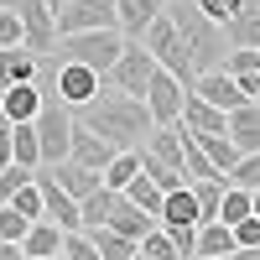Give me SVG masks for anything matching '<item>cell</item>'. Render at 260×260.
<instances>
[{
	"mask_svg": "<svg viewBox=\"0 0 260 260\" xmlns=\"http://www.w3.org/2000/svg\"><path fill=\"white\" fill-rule=\"evenodd\" d=\"M73 120L83 130H94V136L104 146H115V151H136L146 136H151V115H146V104L141 99H130V94H94L89 104H78Z\"/></svg>",
	"mask_w": 260,
	"mask_h": 260,
	"instance_id": "1",
	"label": "cell"
},
{
	"mask_svg": "<svg viewBox=\"0 0 260 260\" xmlns=\"http://www.w3.org/2000/svg\"><path fill=\"white\" fill-rule=\"evenodd\" d=\"M125 47V37L120 31H73V37H57V47H52V62H78V68H89V73H110L115 68V57Z\"/></svg>",
	"mask_w": 260,
	"mask_h": 260,
	"instance_id": "2",
	"label": "cell"
},
{
	"mask_svg": "<svg viewBox=\"0 0 260 260\" xmlns=\"http://www.w3.org/2000/svg\"><path fill=\"white\" fill-rule=\"evenodd\" d=\"M31 130H37V156H42V167H57L62 156H68V136H73V110H68V104H57L52 94H42V110H37Z\"/></svg>",
	"mask_w": 260,
	"mask_h": 260,
	"instance_id": "3",
	"label": "cell"
},
{
	"mask_svg": "<svg viewBox=\"0 0 260 260\" xmlns=\"http://www.w3.org/2000/svg\"><path fill=\"white\" fill-rule=\"evenodd\" d=\"M57 37L73 31H115V0H47Z\"/></svg>",
	"mask_w": 260,
	"mask_h": 260,
	"instance_id": "4",
	"label": "cell"
},
{
	"mask_svg": "<svg viewBox=\"0 0 260 260\" xmlns=\"http://www.w3.org/2000/svg\"><path fill=\"white\" fill-rule=\"evenodd\" d=\"M16 21H21V52H31L37 62H47L52 47H57L52 6L47 0H16Z\"/></svg>",
	"mask_w": 260,
	"mask_h": 260,
	"instance_id": "5",
	"label": "cell"
},
{
	"mask_svg": "<svg viewBox=\"0 0 260 260\" xmlns=\"http://www.w3.org/2000/svg\"><path fill=\"white\" fill-rule=\"evenodd\" d=\"M151 73H156V62L141 52V42H125V47H120V57H115V68L104 73V83H110L115 94L141 99V94H146V83H151Z\"/></svg>",
	"mask_w": 260,
	"mask_h": 260,
	"instance_id": "6",
	"label": "cell"
},
{
	"mask_svg": "<svg viewBox=\"0 0 260 260\" xmlns=\"http://www.w3.org/2000/svg\"><path fill=\"white\" fill-rule=\"evenodd\" d=\"M31 182H37V192H42V224H52V229H62V234H78L83 229V219H78V203L62 192L52 177H47V167H37L31 172Z\"/></svg>",
	"mask_w": 260,
	"mask_h": 260,
	"instance_id": "7",
	"label": "cell"
},
{
	"mask_svg": "<svg viewBox=\"0 0 260 260\" xmlns=\"http://www.w3.org/2000/svg\"><path fill=\"white\" fill-rule=\"evenodd\" d=\"M182 99H187V89H182V83H172V78H167L161 68L151 73L146 94H141V104H146L151 125H177V115H182Z\"/></svg>",
	"mask_w": 260,
	"mask_h": 260,
	"instance_id": "8",
	"label": "cell"
},
{
	"mask_svg": "<svg viewBox=\"0 0 260 260\" xmlns=\"http://www.w3.org/2000/svg\"><path fill=\"white\" fill-rule=\"evenodd\" d=\"M99 229H115L120 240H130V245H141L151 229H156V219H151V213H141L136 203H125L120 192H115V203H110V213H104V224Z\"/></svg>",
	"mask_w": 260,
	"mask_h": 260,
	"instance_id": "9",
	"label": "cell"
},
{
	"mask_svg": "<svg viewBox=\"0 0 260 260\" xmlns=\"http://www.w3.org/2000/svg\"><path fill=\"white\" fill-rule=\"evenodd\" d=\"M167 11V0H115V31L125 42H141V31Z\"/></svg>",
	"mask_w": 260,
	"mask_h": 260,
	"instance_id": "10",
	"label": "cell"
},
{
	"mask_svg": "<svg viewBox=\"0 0 260 260\" xmlns=\"http://www.w3.org/2000/svg\"><path fill=\"white\" fill-rule=\"evenodd\" d=\"M187 94H198L203 104H213V110H219V115H229V110H240V89H234V78L224 73V68H213V73H198V78H192V89Z\"/></svg>",
	"mask_w": 260,
	"mask_h": 260,
	"instance_id": "11",
	"label": "cell"
},
{
	"mask_svg": "<svg viewBox=\"0 0 260 260\" xmlns=\"http://www.w3.org/2000/svg\"><path fill=\"white\" fill-rule=\"evenodd\" d=\"M224 136H229V146L240 151V156L260 151V104H240V110H229V115H224Z\"/></svg>",
	"mask_w": 260,
	"mask_h": 260,
	"instance_id": "12",
	"label": "cell"
},
{
	"mask_svg": "<svg viewBox=\"0 0 260 260\" xmlns=\"http://www.w3.org/2000/svg\"><path fill=\"white\" fill-rule=\"evenodd\" d=\"M42 110V89L37 83H16V89L0 94V125H31Z\"/></svg>",
	"mask_w": 260,
	"mask_h": 260,
	"instance_id": "13",
	"label": "cell"
},
{
	"mask_svg": "<svg viewBox=\"0 0 260 260\" xmlns=\"http://www.w3.org/2000/svg\"><path fill=\"white\" fill-rule=\"evenodd\" d=\"M110 156H115V146H104L94 130H83V125L73 120V136H68V161L89 167V172H104V167H110Z\"/></svg>",
	"mask_w": 260,
	"mask_h": 260,
	"instance_id": "14",
	"label": "cell"
},
{
	"mask_svg": "<svg viewBox=\"0 0 260 260\" xmlns=\"http://www.w3.org/2000/svg\"><path fill=\"white\" fill-rule=\"evenodd\" d=\"M219 31H224V47H260V6H255V0H245V6L234 11Z\"/></svg>",
	"mask_w": 260,
	"mask_h": 260,
	"instance_id": "15",
	"label": "cell"
},
{
	"mask_svg": "<svg viewBox=\"0 0 260 260\" xmlns=\"http://www.w3.org/2000/svg\"><path fill=\"white\" fill-rule=\"evenodd\" d=\"M47 177L62 187V192H68V198L73 203H83V198H89V192L99 187V172H89V167H78V161H68V156H62L57 167H47Z\"/></svg>",
	"mask_w": 260,
	"mask_h": 260,
	"instance_id": "16",
	"label": "cell"
},
{
	"mask_svg": "<svg viewBox=\"0 0 260 260\" xmlns=\"http://www.w3.org/2000/svg\"><path fill=\"white\" fill-rule=\"evenodd\" d=\"M177 125L187 130V136H224V115L213 110V104H203L198 94H187V99H182V115H177Z\"/></svg>",
	"mask_w": 260,
	"mask_h": 260,
	"instance_id": "17",
	"label": "cell"
},
{
	"mask_svg": "<svg viewBox=\"0 0 260 260\" xmlns=\"http://www.w3.org/2000/svg\"><path fill=\"white\" fill-rule=\"evenodd\" d=\"M16 83H37V57L21 47H6L0 52V94L16 89Z\"/></svg>",
	"mask_w": 260,
	"mask_h": 260,
	"instance_id": "18",
	"label": "cell"
},
{
	"mask_svg": "<svg viewBox=\"0 0 260 260\" xmlns=\"http://www.w3.org/2000/svg\"><path fill=\"white\" fill-rule=\"evenodd\" d=\"M57 250H62V229L42 224V219L21 234V260H47V255H57Z\"/></svg>",
	"mask_w": 260,
	"mask_h": 260,
	"instance_id": "19",
	"label": "cell"
},
{
	"mask_svg": "<svg viewBox=\"0 0 260 260\" xmlns=\"http://www.w3.org/2000/svg\"><path fill=\"white\" fill-rule=\"evenodd\" d=\"M234 240H229V224H198V240H192V260H219L229 255Z\"/></svg>",
	"mask_w": 260,
	"mask_h": 260,
	"instance_id": "20",
	"label": "cell"
},
{
	"mask_svg": "<svg viewBox=\"0 0 260 260\" xmlns=\"http://www.w3.org/2000/svg\"><path fill=\"white\" fill-rule=\"evenodd\" d=\"M250 213H260V192H234V187H224L213 224H240V219H250Z\"/></svg>",
	"mask_w": 260,
	"mask_h": 260,
	"instance_id": "21",
	"label": "cell"
},
{
	"mask_svg": "<svg viewBox=\"0 0 260 260\" xmlns=\"http://www.w3.org/2000/svg\"><path fill=\"white\" fill-rule=\"evenodd\" d=\"M219 182L234 187V192H260V151H250V156H240L229 172H219Z\"/></svg>",
	"mask_w": 260,
	"mask_h": 260,
	"instance_id": "22",
	"label": "cell"
},
{
	"mask_svg": "<svg viewBox=\"0 0 260 260\" xmlns=\"http://www.w3.org/2000/svg\"><path fill=\"white\" fill-rule=\"evenodd\" d=\"M136 172H141V156H136V151H115V156H110V167L99 172V187H110V192H125V182L136 177Z\"/></svg>",
	"mask_w": 260,
	"mask_h": 260,
	"instance_id": "23",
	"label": "cell"
},
{
	"mask_svg": "<svg viewBox=\"0 0 260 260\" xmlns=\"http://www.w3.org/2000/svg\"><path fill=\"white\" fill-rule=\"evenodd\" d=\"M83 240L94 245L99 260H130V255H136V245H130V240H120L115 229H99V224H94V229H83Z\"/></svg>",
	"mask_w": 260,
	"mask_h": 260,
	"instance_id": "24",
	"label": "cell"
},
{
	"mask_svg": "<svg viewBox=\"0 0 260 260\" xmlns=\"http://www.w3.org/2000/svg\"><path fill=\"white\" fill-rule=\"evenodd\" d=\"M187 192H192V208H198V224H213L219 198H224V182L219 177H203V182H187Z\"/></svg>",
	"mask_w": 260,
	"mask_h": 260,
	"instance_id": "25",
	"label": "cell"
},
{
	"mask_svg": "<svg viewBox=\"0 0 260 260\" xmlns=\"http://www.w3.org/2000/svg\"><path fill=\"white\" fill-rule=\"evenodd\" d=\"M156 224H198V208H192V192H187V187H177V192H167V198H161Z\"/></svg>",
	"mask_w": 260,
	"mask_h": 260,
	"instance_id": "26",
	"label": "cell"
},
{
	"mask_svg": "<svg viewBox=\"0 0 260 260\" xmlns=\"http://www.w3.org/2000/svg\"><path fill=\"white\" fill-rule=\"evenodd\" d=\"M11 161L26 167V172L42 167V156H37V130L31 125H11Z\"/></svg>",
	"mask_w": 260,
	"mask_h": 260,
	"instance_id": "27",
	"label": "cell"
},
{
	"mask_svg": "<svg viewBox=\"0 0 260 260\" xmlns=\"http://www.w3.org/2000/svg\"><path fill=\"white\" fill-rule=\"evenodd\" d=\"M120 198H125V203H136L141 213H151V219H156V213H161V198H167V192H156V187H151V182L141 177V172H136V177L125 182V192H120Z\"/></svg>",
	"mask_w": 260,
	"mask_h": 260,
	"instance_id": "28",
	"label": "cell"
},
{
	"mask_svg": "<svg viewBox=\"0 0 260 260\" xmlns=\"http://www.w3.org/2000/svg\"><path fill=\"white\" fill-rule=\"evenodd\" d=\"M6 208H11V213H21V219H26V224H37V219H42V192H37V182L16 187L11 198H6Z\"/></svg>",
	"mask_w": 260,
	"mask_h": 260,
	"instance_id": "29",
	"label": "cell"
},
{
	"mask_svg": "<svg viewBox=\"0 0 260 260\" xmlns=\"http://www.w3.org/2000/svg\"><path fill=\"white\" fill-rule=\"evenodd\" d=\"M219 68H224L229 78H240V73H260V47H229Z\"/></svg>",
	"mask_w": 260,
	"mask_h": 260,
	"instance_id": "30",
	"label": "cell"
},
{
	"mask_svg": "<svg viewBox=\"0 0 260 260\" xmlns=\"http://www.w3.org/2000/svg\"><path fill=\"white\" fill-rule=\"evenodd\" d=\"M167 234V245L177 250V260H192V240H198V224H156Z\"/></svg>",
	"mask_w": 260,
	"mask_h": 260,
	"instance_id": "31",
	"label": "cell"
},
{
	"mask_svg": "<svg viewBox=\"0 0 260 260\" xmlns=\"http://www.w3.org/2000/svg\"><path fill=\"white\" fill-rule=\"evenodd\" d=\"M229 240H234V250H260V213H250V219H240V224H229Z\"/></svg>",
	"mask_w": 260,
	"mask_h": 260,
	"instance_id": "32",
	"label": "cell"
},
{
	"mask_svg": "<svg viewBox=\"0 0 260 260\" xmlns=\"http://www.w3.org/2000/svg\"><path fill=\"white\" fill-rule=\"evenodd\" d=\"M31 224L21 219V213H11L6 203H0V245H21V234H26Z\"/></svg>",
	"mask_w": 260,
	"mask_h": 260,
	"instance_id": "33",
	"label": "cell"
},
{
	"mask_svg": "<svg viewBox=\"0 0 260 260\" xmlns=\"http://www.w3.org/2000/svg\"><path fill=\"white\" fill-rule=\"evenodd\" d=\"M136 250H141L146 260H177V250L167 245V234H161V229H151V234H146V240H141Z\"/></svg>",
	"mask_w": 260,
	"mask_h": 260,
	"instance_id": "34",
	"label": "cell"
},
{
	"mask_svg": "<svg viewBox=\"0 0 260 260\" xmlns=\"http://www.w3.org/2000/svg\"><path fill=\"white\" fill-rule=\"evenodd\" d=\"M6 47H21V21H16V6H0V52Z\"/></svg>",
	"mask_w": 260,
	"mask_h": 260,
	"instance_id": "35",
	"label": "cell"
},
{
	"mask_svg": "<svg viewBox=\"0 0 260 260\" xmlns=\"http://www.w3.org/2000/svg\"><path fill=\"white\" fill-rule=\"evenodd\" d=\"M57 255H62V260H99L94 245L83 240V229H78V234H62V250H57Z\"/></svg>",
	"mask_w": 260,
	"mask_h": 260,
	"instance_id": "36",
	"label": "cell"
},
{
	"mask_svg": "<svg viewBox=\"0 0 260 260\" xmlns=\"http://www.w3.org/2000/svg\"><path fill=\"white\" fill-rule=\"evenodd\" d=\"M11 167V125H0V172Z\"/></svg>",
	"mask_w": 260,
	"mask_h": 260,
	"instance_id": "37",
	"label": "cell"
},
{
	"mask_svg": "<svg viewBox=\"0 0 260 260\" xmlns=\"http://www.w3.org/2000/svg\"><path fill=\"white\" fill-rule=\"evenodd\" d=\"M219 260H260V250H229V255H219Z\"/></svg>",
	"mask_w": 260,
	"mask_h": 260,
	"instance_id": "38",
	"label": "cell"
},
{
	"mask_svg": "<svg viewBox=\"0 0 260 260\" xmlns=\"http://www.w3.org/2000/svg\"><path fill=\"white\" fill-rule=\"evenodd\" d=\"M0 260H21V245H0Z\"/></svg>",
	"mask_w": 260,
	"mask_h": 260,
	"instance_id": "39",
	"label": "cell"
},
{
	"mask_svg": "<svg viewBox=\"0 0 260 260\" xmlns=\"http://www.w3.org/2000/svg\"><path fill=\"white\" fill-rule=\"evenodd\" d=\"M130 260H146V255H141V250H136V255H130Z\"/></svg>",
	"mask_w": 260,
	"mask_h": 260,
	"instance_id": "40",
	"label": "cell"
},
{
	"mask_svg": "<svg viewBox=\"0 0 260 260\" xmlns=\"http://www.w3.org/2000/svg\"><path fill=\"white\" fill-rule=\"evenodd\" d=\"M47 260H62V255H47Z\"/></svg>",
	"mask_w": 260,
	"mask_h": 260,
	"instance_id": "41",
	"label": "cell"
}]
</instances>
